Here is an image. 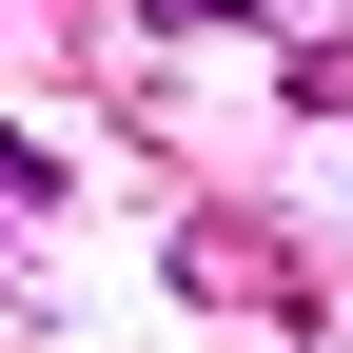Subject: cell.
Returning <instances> with one entry per match:
<instances>
[{
    "mask_svg": "<svg viewBox=\"0 0 353 353\" xmlns=\"http://www.w3.org/2000/svg\"><path fill=\"white\" fill-rule=\"evenodd\" d=\"M157 20H294V0H157Z\"/></svg>",
    "mask_w": 353,
    "mask_h": 353,
    "instance_id": "cell-1",
    "label": "cell"
}]
</instances>
